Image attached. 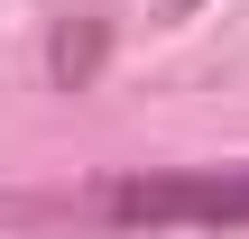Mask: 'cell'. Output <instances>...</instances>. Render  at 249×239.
I'll list each match as a JSON object with an SVG mask.
<instances>
[{"instance_id": "3957f363", "label": "cell", "mask_w": 249, "mask_h": 239, "mask_svg": "<svg viewBox=\"0 0 249 239\" xmlns=\"http://www.w3.org/2000/svg\"><path fill=\"white\" fill-rule=\"evenodd\" d=\"M166 9H194V0H166Z\"/></svg>"}, {"instance_id": "6da1fadb", "label": "cell", "mask_w": 249, "mask_h": 239, "mask_svg": "<svg viewBox=\"0 0 249 239\" xmlns=\"http://www.w3.org/2000/svg\"><path fill=\"white\" fill-rule=\"evenodd\" d=\"M102 212L111 221H249V166H222V175H111Z\"/></svg>"}, {"instance_id": "7a4b0ae2", "label": "cell", "mask_w": 249, "mask_h": 239, "mask_svg": "<svg viewBox=\"0 0 249 239\" xmlns=\"http://www.w3.org/2000/svg\"><path fill=\"white\" fill-rule=\"evenodd\" d=\"M92 64H102V28H65V37H55V74H65V83H83Z\"/></svg>"}]
</instances>
